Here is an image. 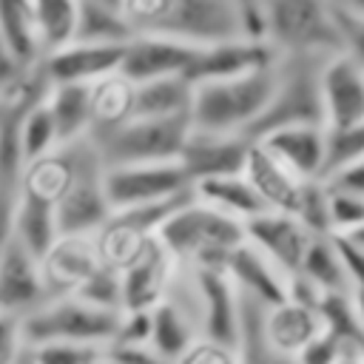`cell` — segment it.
Instances as JSON below:
<instances>
[{"label":"cell","instance_id":"d590c367","mask_svg":"<svg viewBox=\"0 0 364 364\" xmlns=\"http://www.w3.org/2000/svg\"><path fill=\"white\" fill-rule=\"evenodd\" d=\"M364 156V125L355 128H324V171L321 182L336 179Z\"/></svg>","mask_w":364,"mask_h":364},{"label":"cell","instance_id":"b9f144b4","mask_svg":"<svg viewBox=\"0 0 364 364\" xmlns=\"http://www.w3.org/2000/svg\"><path fill=\"white\" fill-rule=\"evenodd\" d=\"M28 350L23 336V318L11 313H0V364H17Z\"/></svg>","mask_w":364,"mask_h":364},{"label":"cell","instance_id":"44dd1931","mask_svg":"<svg viewBox=\"0 0 364 364\" xmlns=\"http://www.w3.org/2000/svg\"><path fill=\"white\" fill-rule=\"evenodd\" d=\"M245 179L259 193L264 208L270 213H287L293 216L304 191V179H299L287 165H282L264 145L250 142L247 162H245Z\"/></svg>","mask_w":364,"mask_h":364},{"label":"cell","instance_id":"ac0fdd59","mask_svg":"<svg viewBox=\"0 0 364 364\" xmlns=\"http://www.w3.org/2000/svg\"><path fill=\"white\" fill-rule=\"evenodd\" d=\"M245 239L256 250H262L290 279L299 273V267L304 262V253L313 242V236L301 228V222L296 216L270 213V210L245 225Z\"/></svg>","mask_w":364,"mask_h":364},{"label":"cell","instance_id":"d4e9b609","mask_svg":"<svg viewBox=\"0 0 364 364\" xmlns=\"http://www.w3.org/2000/svg\"><path fill=\"white\" fill-rule=\"evenodd\" d=\"M134 28L125 20L122 0H80L77 3V40L88 46H128Z\"/></svg>","mask_w":364,"mask_h":364},{"label":"cell","instance_id":"ffe728a7","mask_svg":"<svg viewBox=\"0 0 364 364\" xmlns=\"http://www.w3.org/2000/svg\"><path fill=\"white\" fill-rule=\"evenodd\" d=\"M262 333H264V341L270 344V350L296 361L324 333V321L318 316V307L287 299V301L264 310Z\"/></svg>","mask_w":364,"mask_h":364},{"label":"cell","instance_id":"277c9868","mask_svg":"<svg viewBox=\"0 0 364 364\" xmlns=\"http://www.w3.org/2000/svg\"><path fill=\"white\" fill-rule=\"evenodd\" d=\"M267 46L279 57H333L341 54V40L333 6L321 0H270Z\"/></svg>","mask_w":364,"mask_h":364},{"label":"cell","instance_id":"e575fe53","mask_svg":"<svg viewBox=\"0 0 364 364\" xmlns=\"http://www.w3.org/2000/svg\"><path fill=\"white\" fill-rule=\"evenodd\" d=\"M17 139H20V156H23V168L54 154L60 148V139H57V128H54V119L48 114V105L46 100L40 105H34L28 114H23L20 125H17Z\"/></svg>","mask_w":364,"mask_h":364},{"label":"cell","instance_id":"7dc6e473","mask_svg":"<svg viewBox=\"0 0 364 364\" xmlns=\"http://www.w3.org/2000/svg\"><path fill=\"white\" fill-rule=\"evenodd\" d=\"M108 358H111V355H108ZM111 364H122V361H114V358H111Z\"/></svg>","mask_w":364,"mask_h":364},{"label":"cell","instance_id":"4dcf8cb0","mask_svg":"<svg viewBox=\"0 0 364 364\" xmlns=\"http://www.w3.org/2000/svg\"><path fill=\"white\" fill-rule=\"evenodd\" d=\"M296 276L310 282L321 296H353L355 293V287L341 264V256L333 245V236H313Z\"/></svg>","mask_w":364,"mask_h":364},{"label":"cell","instance_id":"ee69618b","mask_svg":"<svg viewBox=\"0 0 364 364\" xmlns=\"http://www.w3.org/2000/svg\"><path fill=\"white\" fill-rule=\"evenodd\" d=\"M173 364H239V353L230 350V347H222L216 341H208V338H199L179 361Z\"/></svg>","mask_w":364,"mask_h":364},{"label":"cell","instance_id":"f1b7e54d","mask_svg":"<svg viewBox=\"0 0 364 364\" xmlns=\"http://www.w3.org/2000/svg\"><path fill=\"white\" fill-rule=\"evenodd\" d=\"M74 182V154L71 148H57L54 154L31 162L20 173V191L28 196H37L48 205H60V199L68 193Z\"/></svg>","mask_w":364,"mask_h":364},{"label":"cell","instance_id":"60d3db41","mask_svg":"<svg viewBox=\"0 0 364 364\" xmlns=\"http://www.w3.org/2000/svg\"><path fill=\"white\" fill-rule=\"evenodd\" d=\"M31 364H100L108 358L102 347H82V344H43L28 347Z\"/></svg>","mask_w":364,"mask_h":364},{"label":"cell","instance_id":"f6af8a7d","mask_svg":"<svg viewBox=\"0 0 364 364\" xmlns=\"http://www.w3.org/2000/svg\"><path fill=\"white\" fill-rule=\"evenodd\" d=\"M327 185H330V188H341V191H350V193L364 196V156H361L355 165H350L344 173H338L336 179H330Z\"/></svg>","mask_w":364,"mask_h":364},{"label":"cell","instance_id":"bcb514c9","mask_svg":"<svg viewBox=\"0 0 364 364\" xmlns=\"http://www.w3.org/2000/svg\"><path fill=\"white\" fill-rule=\"evenodd\" d=\"M355 310H358V318H361V330H364V290H355Z\"/></svg>","mask_w":364,"mask_h":364},{"label":"cell","instance_id":"484cf974","mask_svg":"<svg viewBox=\"0 0 364 364\" xmlns=\"http://www.w3.org/2000/svg\"><path fill=\"white\" fill-rule=\"evenodd\" d=\"M60 148L91 136V85H51L46 97Z\"/></svg>","mask_w":364,"mask_h":364},{"label":"cell","instance_id":"5bb4252c","mask_svg":"<svg viewBox=\"0 0 364 364\" xmlns=\"http://www.w3.org/2000/svg\"><path fill=\"white\" fill-rule=\"evenodd\" d=\"M196 51L199 48L171 40V37L139 34L125 46L119 74L125 80H131L134 85H142L151 80H165V77H185L196 60Z\"/></svg>","mask_w":364,"mask_h":364},{"label":"cell","instance_id":"74e56055","mask_svg":"<svg viewBox=\"0 0 364 364\" xmlns=\"http://www.w3.org/2000/svg\"><path fill=\"white\" fill-rule=\"evenodd\" d=\"M327 208L333 236H355L364 230V196L327 185Z\"/></svg>","mask_w":364,"mask_h":364},{"label":"cell","instance_id":"603a6c76","mask_svg":"<svg viewBox=\"0 0 364 364\" xmlns=\"http://www.w3.org/2000/svg\"><path fill=\"white\" fill-rule=\"evenodd\" d=\"M256 142L264 145L299 179L321 182V171H324V125L282 128V131H273V134H267V136H262Z\"/></svg>","mask_w":364,"mask_h":364},{"label":"cell","instance_id":"8fae6325","mask_svg":"<svg viewBox=\"0 0 364 364\" xmlns=\"http://www.w3.org/2000/svg\"><path fill=\"white\" fill-rule=\"evenodd\" d=\"M324 128H355L364 125V68L344 57L333 54L321 65L318 77Z\"/></svg>","mask_w":364,"mask_h":364},{"label":"cell","instance_id":"3957f363","mask_svg":"<svg viewBox=\"0 0 364 364\" xmlns=\"http://www.w3.org/2000/svg\"><path fill=\"white\" fill-rule=\"evenodd\" d=\"M276 74H279V60L267 68H259L236 80L193 85L191 128L208 134L250 136V131L259 125V119L264 117L273 100Z\"/></svg>","mask_w":364,"mask_h":364},{"label":"cell","instance_id":"ba28073f","mask_svg":"<svg viewBox=\"0 0 364 364\" xmlns=\"http://www.w3.org/2000/svg\"><path fill=\"white\" fill-rule=\"evenodd\" d=\"M68 148L74 154V182L57 205L60 236H94L114 213L105 196V165L91 139Z\"/></svg>","mask_w":364,"mask_h":364},{"label":"cell","instance_id":"4fadbf2b","mask_svg":"<svg viewBox=\"0 0 364 364\" xmlns=\"http://www.w3.org/2000/svg\"><path fill=\"white\" fill-rule=\"evenodd\" d=\"M250 139L247 136H228V134H208L191 128L188 142L182 148L179 165L191 185L205 179H222V176H239L245 173Z\"/></svg>","mask_w":364,"mask_h":364},{"label":"cell","instance_id":"52a82bcc","mask_svg":"<svg viewBox=\"0 0 364 364\" xmlns=\"http://www.w3.org/2000/svg\"><path fill=\"white\" fill-rule=\"evenodd\" d=\"M327 57H279V74H276V91L273 100L259 119V125L250 131V142L296 125H324V108H321V65Z\"/></svg>","mask_w":364,"mask_h":364},{"label":"cell","instance_id":"f546056e","mask_svg":"<svg viewBox=\"0 0 364 364\" xmlns=\"http://www.w3.org/2000/svg\"><path fill=\"white\" fill-rule=\"evenodd\" d=\"M136 85L122 74H111L91 85V134L114 131L134 119Z\"/></svg>","mask_w":364,"mask_h":364},{"label":"cell","instance_id":"83f0119b","mask_svg":"<svg viewBox=\"0 0 364 364\" xmlns=\"http://www.w3.org/2000/svg\"><path fill=\"white\" fill-rule=\"evenodd\" d=\"M193 85L185 77H165L136 85L134 117L145 119H191Z\"/></svg>","mask_w":364,"mask_h":364},{"label":"cell","instance_id":"f35d334b","mask_svg":"<svg viewBox=\"0 0 364 364\" xmlns=\"http://www.w3.org/2000/svg\"><path fill=\"white\" fill-rule=\"evenodd\" d=\"M293 216L301 222V228L310 236H333L330 208H327V185L324 182H307Z\"/></svg>","mask_w":364,"mask_h":364},{"label":"cell","instance_id":"8d00e7d4","mask_svg":"<svg viewBox=\"0 0 364 364\" xmlns=\"http://www.w3.org/2000/svg\"><path fill=\"white\" fill-rule=\"evenodd\" d=\"M330 6L341 40V54L364 68V0H338Z\"/></svg>","mask_w":364,"mask_h":364},{"label":"cell","instance_id":"ab89813d","mask_svg":"<svg viewBox=\"0 0 364 364\" xmlns=\"http://www.w3.org/2000/svg\"><path fill=\"white\" fill-rule=\"evenodd\" d=\"M77 299H82L100 310H108V313H122V276L102 264L88 279V284L77 293Z\"/></svg>","mask_w":364,"mask_h":364},{"label":"cell","instance_id":"e0dca14e","mask_svg":"<svg viewBox=\"0 0 364 364\" xmlns=\"http://www.w3.org/2000/svg\"><path fill=\"white\" fill-rule=\"evenodd\" d=\"M279 60V54L267 43H247V40H230L219 46H208L196 51L193 65L188 68L185 80L191 85L205 82H225L245 74H253L259 68H267Z\"/></svg>","mask_w":364,"mask_h":364},{"label":"cell","instance_id":"9c48e42d","mask_svg":"<svg viewBox=\"0 0 364 364\" xmlns=\"http://www.w3.org/2000/svg\"><path fill=\"white\" fill-rule=\"evenodd\" d=\"M191 191L193 185L185 176L179 162L105 168V196L114 210L173 202V199L188 196Z\"/></svg>","mask_w":364,"mask_h":364},{"label":"cell","instance_id":"1f68e13d","mask_svg":"<svg viewBox=\"0 0 364 364\" xmlns=\"http://www.w3.org/2000/svg\"><path fill=\"white\" fill-rule=\"evenodd\" d=\"M0 43L26 68L43 63V48L31 17V0H0Z\"/></svg>","mask_w":364,"mask_h":364},{"label":"cell","instance_id":"30bf717a","mask_svg":"<svg viewBox=\"0 0 364 364\" xmlns=\"http://www.w3.org/2000/svg\"><path fill=\"white\" fill-rule=\"evenodd\" d=\"M199 304V330L202 338L222 347L239 350L242 336V299L236 284L225 270H188Z\"/></svg>","mask_w":364,"mask_h":364},{"label":"cell","instance_id":"6da1fadb","mask_svg":"<svg viewBox=\"0 0 364 364\" xmlns=\"http://www.w3.org/2000/svg\"><path fill=\"white\" fill-rule=\"evenodd\" d=\"M134 37H171L193 48L242 40L239 0H122Z\"/></svg>","mask_w":364,"mask_h":364},{"label":"cell","instance_id":"5b68a950","mask_svg":"<svg viewBox=\"0 0 364 364\" xmlns=\"http://www.w3.org/2000/svg\"><path fill=\"white\" fill-rule=\"evenodd\" d=\"M122 313L100 310L77 296L51 299L40 310L23 318V336L28 347L43 344H82L111 350Z\"/></svg>","mask_w":364,"mask_h":364},{"label":"cell","instance_id":"4316f807","mask_svg":"<svg viewBox=\"0 0 364 364\" xmlns=\"http://www.w3.org/2000/svg\"><path fill=\"white\" fill-rule=\"evenodd\" d=\"M193 196L202 205H208V208H213V210H219V213H225V216H230V219H236L242 225H247L250 219L267 213L264 202L250 188V182L245 179V173L196 182L193 185Z\"/></svg>","mask_w":364,"mask_h":364},{"label":"cell","instance_id":"7402d4cb","mask_svg":"<svg viewBox=\"0 0 364 364\" xmlns=\"http://www.w3.org/2000/svg\"><path fill=\"white\" fill-rule=\"evenodd\" d=\"M225 273L236 284L239 293L250 296L262 307H276L290 296V276H284L262 250H256L247 239L230 253Z\"/></svg>","mask_w":364,"mask_h":364},{"label":"cell","instance_id":"8992f818","mask_svg":"<svg viewBox=\"0 0 364 364\" xmlns=\"http://www.w3.org/2000/svg\"><path fill=\"white\" fill-rule=\"evenodd\" d=\"M188 134H191V119L134 117L125 125H119L114 131L91 134L88 139L97 148L105 168H119V165L179 162Z\"/></svg>","mask_w":364,"mask_h":364},{"label":"cell","instance_id":"7bdbcfd3","mask_svg":"<svg viewBox=\"0 0 364 364\" xmlns=\"http://www.w3.org/2000/svg\"><path fill=\"white\" fill-rule=\"evenodd\" d=\"M333 245L341 256V264L355 290H364V245L355 236H333Z\"/></svg>","mask_w":364,"mask_h":364},{"label":"cell","instance_id":"c3c4849f","mask_svg":"<svg viewBox=\"0 0 364 364\" xmlns=\"http://www.w3.org/2000/svg\"><path fill=\"white\" fill-rule=\"evenodd\" d=\"M100 364H111V358H105V361H100Z\"/></svg>","mask_w":364,"mask_h":364},{"label":"cell","instance_id":"836d02e7","mask_svg":"<svg viewBox=\"0 0 364 364\" xmlns=\"http://www.w3.org/2000/svg\"><path fill=\"white\" fill-rule=\"evenodd\" d=\"M239 299H242V336H239V350H236L239 364H296L293 358H284L276 350H270V344L264 341L262 316L267 307H262L245 293H239Z\"/></svg>","mask_w":364,"mask_h":364},{"label":"cell","instance_id":"2e32d148","mask_svg":"<svg viewBox=\"0 0 364 364\" xmlns=\"http://www.w3.org/2000/svg\"><path fill=\"white\" fill-rule=\"evenodd\" d=\"M179 273L176 259L156 242L128 267L122 270V313H151L159 307Z\"/></svg>","mask_w":364,"mask_h":364},{"label":"cell","instance_id":"cb8c5ba5","mask_svg":"<svg viewBox=\"0 0 364 364\" xmlns=\"http://www.w3.org/2000/svg\"><path fill=\"white\" fill-rule=\"evenodd\" d=\"M11 236L37 259H43L51 245L60 239V225H57V208L28 196L17 188V202H14V216H11Z\"/></svg>","mask_w":364,"mask_h":364},{"label":"cell","instance_id":"d6a6232c","mask_svg":"<svg viewBox=\"0 0 364 364\" xmlns=\"http://www.w3.org/2000/svg\"><path fill=\"white\" fill-rule=\"evenodd\" d=\"M43 60L77 40V0H31Z\"/></svg>","mask_w":364,"mask_h":364},{"label":"cell","instance_id":"d6986e66","mask_svg":"<svg viewBox=\"0 0 364 364\" xmlns=\"http://www.w3.org/2000/svg\"><path fill=\"white\" fill-rule=\"evenodd\" d=\"M125 46H88L71 43L43 60L51 85H94L111 74H119Z\"/></svg>","mask_w":364,"mask_h":364},{"label":"cell","instance_id":"7a4b0ae2","mask_svg":"<svg viewBox=\"0 0 364 364\" xmlns=\"http://www.w3.org/2000/svg\"><path fill=\"white\" fill-rule=\"evenodd\" d=\"M159 242L185 270H225L230 253L245 242V225L191 196L165 219Z\"/></svg>","mask_w":364,"mask_h":364},{"label":"cell","instance_id":"9a60e30c","mask_svg":"<svg viewBox=\"0 0 364 364\" xmlns=\"http://www.w3.org/2000/svg\"><path fill=\"white\" fill-rule=\"evenodd\" d=\"M48 301L40 259L31 256L14 236L0 250V313L31 316Z\"/></svg>","mask_w":364,"mask_h":364},{"label":"cell","instance_id":"7c38bea8","mask_svg":"<svg viewBox=\"0 0 364 364\" xmlns=\"http://www.w3.org/2000/svg\"><path fill=\"white\" fill-rule=\"evenodd\" d=\"M100 267L102 262L94 236H60L51 245V250L40 259V273L48 301L77 296Z\"/></svg>","mask_w":364,"mask_h":364}]
</instances>
